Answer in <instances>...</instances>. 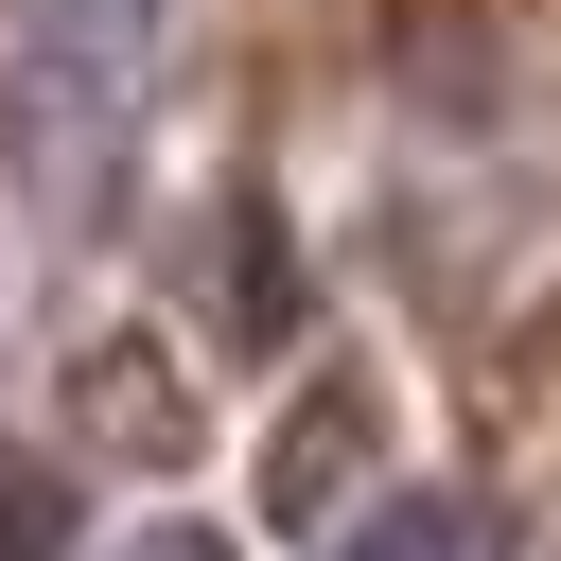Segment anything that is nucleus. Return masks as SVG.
I'll return each instance as SVG.
<instances>
[{"mask_svg":"<svg viewBox=\"0 0 561 561\" xmlns=\"http://www.w3.org/2000/svg\"><path fill=\"white\" fill-rule=\"evenodd\" d=\"M333 561H508V543H491V508H473V491H403V508H368Z\"/></svg>","mask_w":561,"mask_h":561,"instance_id":"f03ea898","label":"nucleus"},{"mask_svg":"<svg viewBox=\"0 0 561 561\" xmlns=\"http://www.w3.org/2000/svg\"><path fill=\"white\" fill-rule=\"evenodd\" d=\"M0 561H70V491L53 473H0Z\"/></svg>","mask_w":561,"mask_h":561,"instance_id":"7ed1b4c3","label":"nucleus"},{"mask_svg":"<svg viewBox=\"0 0 561 561\" xmlns=\"http://www.w3.org/2000/svg\"><path fill=\"white\" fill-rule=\"evenodd\" d=\"M123 561H245V543H210V526H140Z\"/></svg>","mask_w":561,"mask_h":561,"instance_id":"20e7f679","label":"nucleus"},{"mask_svg":"<svg viewBox=\"0 0 561 561\" xmlns=\"http://www.w3.org/2000/svg\"><path fill=\"white\" fill-rule=\"evenodd\" d=\"M140 70H158V0H0V105L53 175H88L123 140Z\"/></svg>","mask_w":561,"mask_h":561,"instance_id":"f257e3e1","label":"nucleus"}]
</instances>
